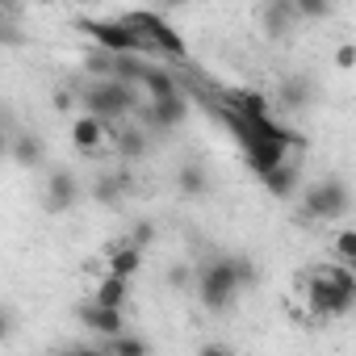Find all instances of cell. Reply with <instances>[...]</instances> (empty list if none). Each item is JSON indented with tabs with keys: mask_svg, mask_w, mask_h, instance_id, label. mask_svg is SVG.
Returning a JSON list of instances; mask_svg holds the SVG:
<instances>
[{
	"mask_svg": "<svg viewBox=\"0 0 356 356\" xmlns=\"http://www.w3.org/2000/svg\"><path fill=\"white\" fill-rule=\"evenodd\" d=\"M197 356H235V352H231L227 343H202V348H197Z\"/></svg>",
	"mask_w": 356,
	"mask_h": 356,
	"instance_id": "1f68e13d",
	"label": "cell"
},
{
	"mask_svg": "<svg viewBox=\"0 0 356 356\" xmlns=\"http://www.w3.org/2000/svg\"><path fill=\"white\" fill-rule=\"evenodd\" d=\"M176 189H181L185 197H206V193H210V176H206V168H202L197 159L181 163V168H176Z\"/></svg>",
	"mask_w": 356,
	"mask_h": 356,
	"instance_id": "e0dca14e",
	"label": "cell"
},
{
	"mask_svg": "<svg viewBox=\"0 0 356 356\" xmlns=\"http://www.w3.org/2000/svg\"><path fill=\"white\" fill-rule=\"evenodd\" d=\"M55 356H109V343L101 339V343H67L63 352H55Z\"/></svg>",
	"mask_w": 356,
	"mask_h": 356,
	"instance_id": "4316f807",
	"label": "cell"
},
{
	"mask_svg": "<svg viewBox=\"0 0 356 356\" xmlns=\"http://www.w3.org/2000/svg\"><path fill=\"white\" fill-rule=\"evenodd\" d=\"M248 285H256V264L248 256H214L197 268V298L210 314H227Z\"/></svg>",
	"mask_w": 356,
	"mask_h": 356,
	"instance_id": "6da1fadb",
	"label": "cell"
},
{
	"mask_svg": "<svg viewBox=\"0 0 356 356\" xmlns=\"http://www.w3.org/2000/svg\"><path fill=\"white\" fill-rule=\"evenodd\" d=\"M80 105H84V113H92V118H101V122H118V118H126V113H138L147 101H138V84H122V80H97L84 97H80Z\"/></svg>",
	"mask_w": 356,
	"mask_h": 356,
	"instance_id": "7a4b0ae2",
	"label": "cell"
},
{
	"mask_svg": "<svg viewBox=\"0 0 356 356\" xmlns=\"http://www.w3.org/2000/svg\"><path fill=\"white\" fill-rule=\"evenodd\" d=\"M80 202V181L72 172H51V181H47V210L51 214H63V210H72Z\"/></svg>",
	"mask_w": 356,
	"mask_h": 356,
	"instance_id": "4fadbf2b",
	"label": "cell"
},
{
	"mask_svg": "<svg viewBox=\"0 0 356 356\" xmlns=\"http://www.w3.org/2000/svg\"><path fill=\"white\" fill-rule=\"evenodd\" d=\"M9 155H13L22 168H38V163L47 159V147H42L38 134H13V138H9Z\"/></svg>",
	"mask_w": 356,
	"mask_h": 356,
	"instance_id": "ac0fdd59",
	"label": "cell"
},
{
	"mask_svg": "<svg viewBox=\"0 0 356 356\" xmlns=\"http://www.w3.org/2000/svg\"><path fill=\"white\" fill-rule=\"evenodd\" d=\"M92 302H101V306H109V310H122L126 302H130V281H122V277H101L97 281V293H92Z\"/></svg>",
	"mask_w": 356,
	"mask_h": 356,
	"instance_id": "ffe728a7",
	"label": "cell"
},
{
	"mask_svg": "<svg viewBox=\"0 0 356 356\" xmlns=\"http://www.w3.org/2000/svg\"><path fill=\"white\" fill-rule=\"evenodd\" d=\"M335 260L339 264H356V227H343V231H335Z\"/></svg>",
	"mask_w": 356,
	"mask_h": 356,
	"instance_id": "d4e9b609",
	"label": "cell"
},
{
	"mask_svg": "<svg viewBox=\"0 0 356 356\" xmlns=\"http://www.w3.org/2000/svg\"><path fill=\"white\" fill-rule=\"evenodd\" d=\"M105 143H113V126H109V122H101V118H92V113H80V118L72 122V147H76L80 155H101Z\"/></svg>",
	"mask_w": 356,
	"mask_h": 356,
	"instance_id": "9c48e42d",
	"label": "cell"
},
{
	"mask_svg": "<svg viewBox=\"0 0 356 356\" xmlns=\"http://www.w3.org/2000/svg\"><path fill=\"white\" fill-rule=\"evenodd\" d=\"M72 105H80V101H76V92H72V88H59V92H55V109L63 113V109H72Z\"/></svg>",
	"mask_w": 356,
	"mask_h": 356,
	"instance_id": "4dcf8cb0",
	"label": "cell"
},
{
	"mask_svg": "<svg viewBox=\"0 0 356 356\" xmlns=\"http://www.w3.org/2000/svg\"><path fill=\"white\" fill-rule=\"evenodd\" d=\"M227 109L239 122H264V118H273V101L264 92H256V88H231L227 92Z\"/></svg>",
	"mask_w": 356,
	"mask_h": 356,
	"instance_id": "30bf717a",
	"label": "cell"
},
{
	"mask_svg": "<svg viewBox=\"0 0 356 356\" xmlns=\"http://www.w3.org/2000/svg\"><path fill=\"white\" fill-rule=\"evenodd\" d=\"M243 155H248V168L264 181L268 172H277V168L289 163V143H277V138H252V143H243Z\"/></svg>",
	"mask_w": 356,
	"mask_h": 356,
	"instance_id": "ba28073f",
	"label": "cell"
},
{
	"mask_svg": "<svg viewBox=\"0 0 356 356\" xmlns=\"http://www.w3.org/2000/svg\"><path fill=\"white\" fill-rule=\"evenodd\" d=\"M113 147H118L122 159H143L147 155V134L138 126H122V130H113Z\"/></svg>",
	"mask_w": 356,
	"mask_h": 356,
	"instance_id": "44dd1931",
	"label": "cell"
},
{
	"mask_svg": "<svg viewBox=\"0 0 356 356\" xmlns=\"http://www.w3.org/2000/svg\"><path fill=\"white\" fill-rule=\"evenodd\" d=\"M298 5V17L302 22H323V17H331V5L327 0H293Z\"/></svg>",
	"mask_w": 356,
	"mask_h": 356,
	"instance_id": "484cf974",
	"label": "cell"
},
{
	"mask_svg": "<svg viewBox=\"0 0 356 356\" xmlns=\"http://www.w3.org/2000/svg\"><path fill=\"white\" fill-rule=\"evenodd\" d=\"M298 22H302V17H298V5H293V0H268V5L260 9V26H264L268 38H285V34H293Z\"/></svg>",
	"mask_w": 356,
	"mask_h": 356,
	"instance_id": "8fae6325",
	"label": "cell"
},
{
	"mask_svg": "<svg viewBox=\"0 0 356 356\" xmlns=\"http://www.w3.org/2000/svg\"><path fill=\"white\" fill-rule=\"evenodd\" d=\"M306 310H310L314 318H339V314H348V310H352V302L331 285L327 268H318V273L306 281Z\"/></svg>",
	"mask_w": 356,
	"mask_h": 356,
	"instance_id": "8992f818",
	"label": "cell"
},
{
	"mask_svg": "<svg viewBox=\"0 0 356 356\" xmlns=\"http://www.w3.org/2000/svg\"><path fill=\"white\" fill-rule=\"evenodd\" d=\"M348 268H352V273H356V264H348Z\"/></svg>",
	"mask_w": 356,
	"mask_h": 356,
	"instance_id": "d6a6232c",
	"label": "cell"
},
{
	"mask_svg": "<svg viewBox=\"0 0 356 356\" xmlns=\"http://www.w3.org/2000/svg\"><path fill=\"white\" fill-rule=\"evenodd\" d=\"M151 239H155V222H147V218H143V222H134V227H130V243H134V248H147Z\"/></svg>",
	"mask_w": 356,
	"mask_h": 356,
	"instance_id": "83f0119b",
	"label": "cell"
},
{
	"mask_svg": "<svg viewBox=\"0 0 356 356\" xmlns=\"http://www.w3.org/2000/svg\"><path fill=\"white\" fill-rule=\"evenodd\" d=\"M310 101H314V80H310V76H285L281 88H277V97H273V105L285 109V113H298V109H306Z\"/></svg>",
	"mask_w": 356,
	"mask_h": 356,
	"instance_id": "5bb4252c",
	"label": "cell"
},
{
	"mask_svg": "<svg viewBox=\"0 0 356 356\" xmlns=\"http://www.w3.org/2000/svg\"><path fill=\"white\" fill-rule=\"evenodd\" d=\"M76 318H80V327H84L88 335H101V339L126 335V314H122V310H109V306H101V302H92V298L76 306Z\"/></svg>",
	"mask_w": 356,
	"mask_h": 356,
	"instance_id": "52a82bcc",
	"label": "cell"
},
{
	"mask_svg": "<svg viewBox=\"0 0 356 356\" xmlns=\"http://www.w3.org/2000/svg\"><path fill=\"white\" fill-rule=\"evenodd\" d=\"M105 343H109V356H147V339L134 335V331H126L118 339H105Z\"/></svg>",
	"mask_w": 356,
	"mask_h": 356,
	"instance_id": "cb8c5ba5",
	"label": "cell"
},
{
	"mask_svg": "<svg viewBox=\"0 0 356 356\" xmlns=\"http://www.w3.org/2000/svg\"><path fill=\"white\" fill-rule=\"evenodd\" d=\"M143 118L151 122V130H176L189 118V101L185 97H172V101H147Z\"/></svg>",
	"mask_w": 356,
	"mask_h": 356,
	"instance_id": "7c38bea8",
	"label": "cell"
},
{
	"mask_svg": "<svg viewBox=\"0 0 356 356\" xmlns=\"http://www.w3.org/2000/svg\"><path fill=\"white\" fill-rule=\"evenodd\" d=\"M348 206H352V193L339 176H323V181L302 189V214L310 222H335L348 214Z\"/></svg>",
	"mask_w": 356,
	"mask_h": 356,
	"instance_id": "3957f363",
	"label": "cell"
},
{
	"mask_svg": "<svg viewBox=\"0 0 356 356\" xmlns=\"http://www.w3.org/2000/svg\"><path fill=\"white\" fill-rule=\"evenodd\" d=\"M189 281H197V273H189V264H176V268L168 273V285H172V289H185Z\"/></svg>",
	"mask_w": 356,
	"mask_h": 356,
	"instance_id": "f546056e",
	"label": "cell"
},
{
	"mask_svg": "<svg viewBox=\"0 0 356 356\" xmlns=\"http://www.w3.org/2000/svg\"><path fill=\"white\" fill-rule=\"evenodd\" d=\"M335 67L339 72H352L356 67V42H339L335 47Z\"/></svg>",
	"mask_w": 356,
	"mask_h": 356,
	"instance_id": "f1b7e54d",
	"label": "cell"
},
{
	"mask_svg": "<svg viewBox=\"0 0 356 356\" xmlns=\"http://www.w3.org/2000/svg\"><path fill=\"white\" fill-rule=\"evenodd\" d=\"M109 277H122V281H134L138 277V268H143V248H134V243H126V248H118V252H109Z\"/></svg>",
	"mask_w": 356,
	"mask_h": 356,
	"instance_id": "d6986e66",
	"label": "cell"
},
{
	"mask_svg": "<svg viewBox=\"0 0 356 356\" xmlns=\"http://www.w3.org/2000/svg\"><path fill=\"white\" fill-rule=\"evenodd\" d=\"M122 22H126L134 34H143V38H147V47L163 51L168 59H185V55H189V51H185V38L176 34V30H172V26L159 17V13H147V9H138V13H126Z\"/></svg>",
	"mask_w": 356,
	"mask_h": 356,
	"instance_id": "277c9868",
	"label": "cell"
},
{
	"mask_svg": "<svg viewBox=\"0 0 356 356\" xmlns=\"http://www.w3.org/2000/svg\"><path fill=\"white\" fill-rule=\"evenodd\" d=\"M130 193V172H101L97 185H92V197L101 206H122Z\"/></svg>",
	"mask_w": 356,
	"mask_h": 356,
	"instance_id": "9a60e30c",
	"label": "cell"
},
{
	"mask_svg": "<svg viewBox=\"0 0 356 356\" xmlns=\"http://www.w3.org/2000/svg\"><path fill=\"white\" fill-rule=\"evenodd\" d=\"M260 185H264L273 197H281V202H285V197H293V193H298V168H293V163H285V168L268 172Z\"/></svg>",
	"mask_w": 356,
	"mask_h": 356,
	"instance_id": "7402d4cb",
	"label": "cell"
},
{
	"mask_svg": "<svg viewBox=\"0 0 356 356\" xmlns=\"http://www.w3.org/2000/svg\"><path fill=\"white\" fill-rule=\"evenodd\" d=\"M88 34H92V42H97L101 51H109L113 59H130V55H138V51L147 47V38L134 34L122 17H118V22H88Z\"/></svg>",
	"mask_w": 356,
	"mask_h": 356,
	"instance_id": "5b68a950",
	"label": "cell"
},
{
	"mask_svg": "<svg viewBox=\"0 0 356 356\" xmlns=\"http://www.w3.org/2000/svg\"><path fill=\"white\" fill-rule=\"evenodd\" d=\"M138 88L147 92V101H172V97H181V88H176V80H172L168 67H147Z\"/></svg>",
	"mask_w": 356,
	"mask_h": 356,
	"instance_id": "2e32d148",
	"label": "cell"
},
{
	"mask_svg": "<svg viewBox=\"0 0 356 356\" xmlns=\"http://www.w3.org/2000/svg\"><path fill=\"white\" fill-rule=\"evenodd\" d=\"M327 277H331V285H335V289L352 302V310H356V273H352L348 264H331V268H327Z\"/></svg>",
	"mask_w": 356,
	"mask_h": 356,
	"instance_id": "603a6c76",
	"label": "cell"
}]
</instances>
